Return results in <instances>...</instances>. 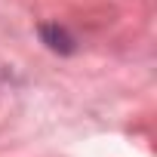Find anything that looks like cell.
Here are the masks:
<instances>
[{
  "label": "cell",
  "mask_w": 157,
  "mask_h": 157,
  "mask_svg": "<svg viewBox=\"0 0 157 157\" xmlns=\"http://www.w3.org/2000/svg\"><path fill=\"white\" fill-rule=\"evenodd\" d=\"M40 34H43L46 46H49V49H56V52H71V49H74V40L68 37V31H65V28H56V25H46V28H43Z\"/></svg>",
  "instance_id": "1"
}]
</instances>
